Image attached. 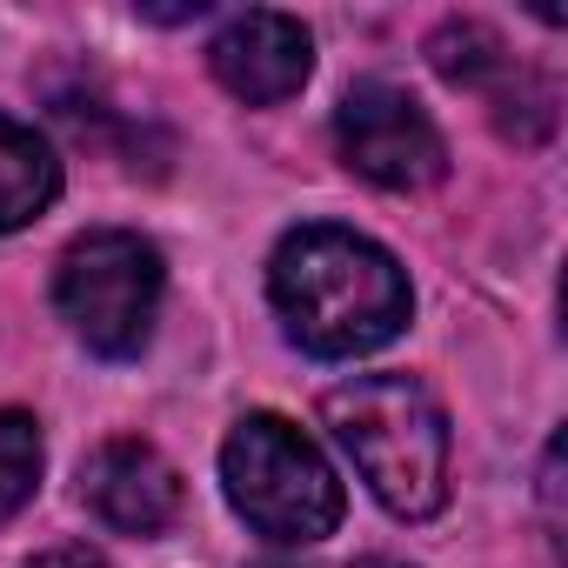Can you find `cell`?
Segmentation results:
<instances>
[{
    "mask_svg": "<svg viewBox=\"0 0 568 568\" xmlns=\"http://www.w3.org/2000/svg\"><path fill=\"white\" fill-rule=\"evenodd\" d=\"M267 295L288 335L322 362H355L388 348L408 328V274L402 261L355 227H295L267 261Z\"/></svg>",
    "mask_w": 568,
    "mask_h": 568,
    "instance_id": "6da1fadb",
    "label": "cell"
},
{
    "mask_svg": "<svg viewBox=\"0 0 568 568\" xmlns=\"http://www.w3.org/2000/svg\"><path fill=\"white\" fill-rule=\"evenodd\" d=\"M322 415L388 515L422 521L448 501V415L415 375H362Z\"/></svg>",
    "mask_w": 568,
    "mask_h": 568,
    "instance_id": "7a4b0ae2",
    "label": "cell"
},
{
    "mask_svg": "<svg viewBox=\"0 0 568 568\" xmlns=\"http://www.w3.org/2000/svg\"><path fill=\"white\" fill-rule=\"evenodd\" d=\"M221 481H227L234 515L281 548H302L342 528V481L328 455L281 415L234 422V435L221 442Z\"/></svg>",
    "mask_w": 568,
    "mask_h": 568,
    "instance_id": "3957f363",
    "label": "cell"
},
{
    "mask_svg": "<svg viewBox=\"0 0 568 568\" xmlns=\"http://www.w3.org/2000/svg\"><path fill=\"white\" fill-rule=\"evenodd\" d=\"M54 302H61L68 328L94 355H108V362L141 355L148 335H154V308H161V254H154V241H141L128 227L81 234L61 254Z\"/></svg>",
    "mask_w": 568,
    "mask_h": 568,
    "instance_id": "277c9868",
    "label": "cell"
},
{
    "mask_svg": "<svg viewBox=\"0 0 568 568\" xmlns=\"http://www.w3.org/2000/svg\"><path fill=\"white\" fill-rule=\"evenodd\" d=\"M335 141H342V161L375 187H428L448 168L442 128L388 81H355L342 94Z\"/></svg>",
    "mask_w": 568,
    "mask_h": 568,
    "instance_id": "5b68a950",
    "label": "cell"
},
{
    "mask_svg": "<svg viewBox=\"0 0 568 568\" xmlns=\"http://www.w3.org/2000/svg\"><path fill=\"white\" fill-rule=\"evenodd\" d=\"M207 68H214V81H221L234 101L274 108V101L302 94V81H308V68H315V41H308V28H302L295 14L247 8V14H234V21L214 34Z\"/></svg>",
    "mask_w": 568,
    "mask_h": 568,
    "instance_id": "8992f818",
    "label": "cell"
},
{
    "mask_svg": "<svg viewBox=\"0 0 568 568\" xmlns=\"http://www.w3.org/2000/svg\"><path fill=\"white\" fill-rule=\"evenodd\" d=\"M81 495L121 535H161L181 515V475L154 442H101L81 462Z\"/></svg>",
    "mask_w": 568,
    "mask_h": 568,
    "instance_id": "52a82bcc",
    "label": "cell"
},
{
    "mask_svg": "<svg viewBox=\"0 0 568 568\" xmlns=\"http://www.w3.org/2000/svg\"><path fill=\"white\" fill-rule=\"evenodd\" d=\"M61 194V161L54 148L28 128L0 114V234H14L28 221H41Z\"/></svg>",
    "mask_w": 568,
    "mask_h": 568,
    "instance_id": "ba28073f",
    "label": "cell"
},
{
    "mask_svg": "<svg viewBox=\"0 0 568 568\" xmlns=\"http://www.w3.org/2000/svg\"><path fill=\"white\" fill-rule=\"evenodd\" d=\"M41 481V428L21 408H0V521L21 515Z\"/></svg>",
    "mask_w": 568,
    "mask_h": 568,
    "instance_id": "9c48e42d",
    "label": "cell"
},
{
    "mask_svg": "<svg viewBox=\"0 0 568 568\" xmlns=\"http://www.w3.org/2000/svg\"><path fill=\"white\" fill-rule=\"evenodd\" d=\"M428 54H435V68H442L448 81H462V88H475V81H488V74H508V54H501V41H495L481 21H448V28L428 41Z\"/></svg>",
    "mask_w": 568,
    "mask_h": 568,
    "instance_id": "30bf717a",
    "label": "cell"
},
{
    "mask_svg": "<svg viewBox=\"0 0 568 568\" xmlns=\"http://www.w3.org/2000/svg\"><path fill=\"white\" fill-rule=\"evenodd\" d=\"M28 568H108L94 548H48V555H34Z\"/></svg>",
    "mask_w": 568,
    "mask_h": 568,
    "instance_id": "8fae6325",
    "label": "cell"
},
{
    "mask_svg": "<svg viewBox=\"0 0 568 568\" xmlns=\"http://www.w3.org/2000/svg\"><path fill=\"white\" fill-rule=\"evenodd\" d=\"M355 568H408V561H388V555H368V561H355Z\"/></svg>",
    "mask_w": 568,
    "mask_h": 568,
    "instance_id": "7c38bea8",
    "label": "cell"
}]
</instances>
